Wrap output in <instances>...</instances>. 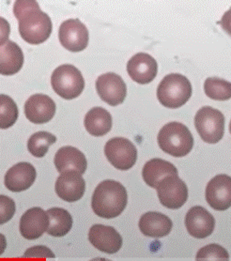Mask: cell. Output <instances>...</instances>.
<instances>
[{
	"label": "cell",
	"mask_w": 231,
	"mask_h": 261,
	"mask_svg": "<svg viewBox=\"0 0 231 261\" xmlns=\"http://www.w3.org/2000/svg\"><path fill=\"white\" fill-rule=\"evenodd\" d=\"M13 13L24 42L36 45L47 41L52 33V22L36 0H15Z\"/></svg>",
	"instance_id": "obj_1"
},
{
	"label": "cell",
	"mask_w": 231,
	"mask_h": 261,
	"mask_svg": "<svg viewBox=\"0 0 231 261\" xmlns=\"http://www.w3.org/2000/svg\"><path fill=\"white\" fill-rule=\"evenodd\" d=\"M127 199V191L122 184L107 179L96 187L91 199V208L99 217L112 219L123 213Z\"/></svg>",
	"instance_id": "obj_2"
},
{
	"label": "cell",
	"mask_w": 231,
	"mask_h": 261,
	"mask_svg": "<svg viewBox=\"0 0 231 261\" xmlns=\"http://www.w3.org/2000/svg\"><path fill=\"white\" fill-rule=\"evenodd\" d=\"M161 149L173 157H184L189 154L194 147V137L185 125L173 121L161 129L158 137Z\"/></svg>",
	"instance_id": "obj_3"
},
{
	"label": "cell",
	"mask_w": 231,
	"mask_h": 261,
	"mask_svg": "<svg viewBox=\"0 0 231 261\" xmlns=\"http://www.w3.org/2000/svg\"><path fill=\"white\" fill-rule=\"evenodd\" d=\"M192 96V85L188 78L179 73H170L161 81L157 98L161 105L170 109L184 106Z\"/></svg>",
	"instance_id": "obj_4"
},
{
	"label": "cell",
	"mask_w": 231,
	"mask_h": 261,
	"mask_svg": "<svg viewBox=\"0 0 231 261\" xmlns=\"http://www.w3.org/2000/svg\"><path fill=\"white\" fill-rule=\"evenodd\" d=\"M51 85L58 95L65 100H72L83 92L85 79L76 67L64 64L53 71Z\"/></svg>",
	"instance_id": "obj_5"
},
{
	"label": "cell",
	"mask_w": 231,
	"mask_h": 261,
	"mask_svg": "<svg viewBox=\"0 0 231 261\" xmlns=\"http://www.w3.org/2000/svg\"><path fill=\"white\" fill-rule=\"evenodd\" d=\"M195 126L204 142L216 144L224 137L225 117L215 108L202 107L196 114Z\"/></svg>",
	"instance_id": "obj_6"
},
{
	"label": "cell",
	"mask_w": 231,
	"mask_h": 261,
	"mask_svg": "<svg viewBox=\"0 0 231 261\" xmlns=\"http://www.w3.org/2000/svg\"><path fill=\"white\" fill-rule=\"evenodd\" d=\"M161 204L167 208H182L187 201L188 189L178 174L168 175L161 179L156 187Z\"/></svg>",
	"instance_id": "obj_7"
},
{
	"label": "cell",
	"mask_w": 231,
	"mask_h": 261,
	"mask_svg": "<svg viewBox=\"0 0 231 261\" xmlns=\"http://www.w3.org/2000/svg\"><path fill=\"white\" fill-rule=\"evenodd\" d=\"M107 160L119 170H129L137 163L136 146L124 137H114L105 146Z\"/></svg>",
	"instance_id": "obj_8"
},
{
	"label": "cell",
	"mask_w": 231,
	"mask_h": 261,
	"mask_svg": "<svg viewBox=\"0 0 231 261\" xmlns=\"http://www.w3.org/2000/svg\"><path fill=\"white\" fill-rule=\"evenodd\" d=\"M60 43L66 50L71 52H81L88 47L89 30L78 19L66 20L59 30Z\"/></svg>",
	"instance_id": "obj_9"
},
{
	"label": "cell",
	"mask_w": 231,
	"mask_h": 261,
	"mask_svg": "<svg viewBox=\"0 0 231 261\" xmlns=\"http://www.w3.org/2000/svg\"><path fill=\"white\" fill-rule=\"evenodd\" d=\"M96 90L101 100L111 107L121 105L127 94L123 79L115 72H107L100 75L96 81Z\"/></svg>",
	"instance_id": "obj_10"
},
{
	"label": "cell",
	"mask_w": 231,
	"mask_h": 261,
	"mask_svg": "<svg viewBox=\"0 0 231 261\" xmlns=\"http://www.w3.org/2000/svg\"><path fill=\"white\" fill-rule=\"evenodd\" d=\"M206 200L215 211L231 207V178L225 174L212 178L206 187Z\"/></svg>",
	"instance_id": "obj_11"
},
{
	"label": "cell",
	"mask_w": 231,
	"mask_h": 261,
	"mask_svg": "<svg viewBox=\"0 0 231 261\" xmlns=\"http://www.w3.org/2000/svg\"><path fill=\"white\" fill-rule=\"evenodd\" d=\"M55 190L58 196L64 201H78L85 194L86 182L81 173L70 170L60 173L56 181Z\"/></svg>",
	"instance_id": "obj_12"
},
{
	"label": "cell",
	"mask_w": 231,
	"mask_h": 261,
	"mask_svg": "<svg viewBox=\"0 0 231 261\" xmlns=\"http://www.w3.org/2000/svg\"><path fill=\"white\" fill-rule=\"evenodd\" d=\"M89 240L96 249L106 254H116L122 246V238L112 226L94 225L89 229Z\"/></svg>",
	"instance_id": "obj_13"
},
{
	"label": "cell",
	"mask_w": 231,
	"mask_h": 261,
	"mask_svg": "<svg viewBox=\"0 0 231 261\" xmlns=\"http://www.w3.org/2000/svg\"><path fill=\"white\" fill-rule=\"evenodd\" d=\"M56 114V103L49 96L35 94L24 103V115L30 122L35 124L47 123Z\"/></svg>",
	"instance_id": "obj_14"
},
{
	"label": "cell",
	"mask_w": 231,
	"mask_h": 261,
	"mask_svg": "<svg viewBox=\"0 0 231 261\" xmlns=\"http://www.w3.org/2000/svg\"><path fill=\"white\" fill-rule=\"evenodd\" d=\"M185 226L192 237L205 239L214 232L215 220L206 208L196 206L190 208L186 214Z\"/></svg>",
	"instance_id": "obj_15"
},
{
	"label": "cell",
	"mask_w": 231,
	"mask_h": 261,
	"mask_svg": "<svg viewBox=\"0 0 231 261\" xmlns=\"http://www.w3.org/2000/svg\"><path fill=\"white\" fill-rule=\"evenodd\" d=\"M127 71L130 77L137 83H150L157 75L158 65L154 58L147 53L135 55L127 63Z\"/></svg>",
	"instance_id": "obj_16"
},
{
	"label": "cell",
	"mask_w": 231,
	"mask_h": 261,
	"mask_svg": "<svg viewBox=\"0 0 231 261\" xmlns=\"http://www.w3.org/2000/svg\"><path fill=\"white\" fill-rule=\"evenodd\" d=\"M49 217L42 208L28 210L20 220V233L27 240H36L47 231Z\"/></svg>",
	"instance_id": "obj_17"
},
{
	"label": "cell",
	"mask_w": 231,
	"mask_h": 261,
	"mask_svg": "<svg viewBox=\"0 0 231 261\" xmlns=\"http://www.w3.org/2000/svg\"><path fill=\"white\" fill-rule=\"evenodd\" d=\"M35 167L30 163H18L11 167L5 175L4 184L8 190L20 193L28 190L35 181Z\"/></svg>",
	"instance_id": "obj_18"
},
{
	"label": "cell",
	"mask_w": 231,
	"mask_h": 261,
	"mask_svg": "<svg viewBox=\"0 0 231 261\" xmlns=\"http://www.w3.org/2000/svg\"><path fill=\"white\" fill-rule=\"evenodd\" d=\"M54 163L60 173L66 171H78L83 175L87 170V159L82 151L71 146L60 148L55 155Z\"/></svg>",
	"instance_id": "obj_19"
},
{
	"label": "cell",
	"mask_w": 231,
	"mask_h": 261,
	"mask_svg": "<svg viewBox=\"0 0 231 261\" xmlns=\"http://www.w3.org/2000/svg\"><path fill=\"white\" fill-rule=\"evenodd\" d=\"M138 226L145 236L150 238H163L171 231L172 221L165 214L157 212H148L143 214Z\"/></svg>",
	"instance_id": "obj_20"
},
{
	"label": "cell",
	"mask_w": 231,
	"mask_h": 261,
	"mask_svg": "<svg viewBox=\"0 0 231 261\" xmlns=\"http://www.w3.org/2000/svg\"><path fill=\"white\" fill-rule=\"evenodd\" d=\"M24 65V54L19 45L12 41L1 42L0 72L3 75L17 73Z\"/></svg>",
	"instance_id": "obj_21"
},
{
	"label": "cell",
	"mask_w": 231,
	"mask_h": 261,
	"mask_svg": "<svg viewBox=\"0 0 231 261\" xmlns=\"http://www.w3.org/2000/svg\"><path fill=\"white\" fill-rule=\"evenodd\" d=\"M84 125L93 137H102L108 134L112 128V117L102 107H93L86 115Z\"/></svg>",
	"instance_id": "obj_22"
},
{
	"label": "cell",
	"mask_w": 231,
	"mask_h": 261,
	"mask_svg": "<svg viewBox=\"0 0 231 261\" xmlns=\"http://www.w3.org/2000/svg\"><path fill=\"white\" fill-rule=\"evenodd\" d=\"M173 174H178L176 166L160 158H154L148 161L143 167V178L151 188H156L161 179Z\"/></svg>",
	"instance_id": "obj_23"
},
{
	"label": "cell",
	"mask_w": 231,
	"mask_h": 261,
	"mask_svg": "<svg viewBox=\"0 0 231 261\" xmlns=\"http://www.w3.org/2000/svg\"><path fill=\"white\" fill-rule=\"evenodd\" d=\"M49 217L47 233L53 237H64L72 227V217L64 208H52L46 211Z\"/></svg>",
	"instance_id": "obj_24"
},
{
	"label": "cell",
	"mask_w": 231,
	"mask_h": 261,
	"mask_svg": "<svg viewBox=\"0 0 231 261\" xmlns=\"http://www.w3.org/2000/svg\"><path fill=\"white\" fill-rule=\"evenodd\" d=\"M206 95L214 101H227L231 99V82L218 77H209L204 83Z\"/></svg>",
	"instance_id": "obj_25"
},
{
	"label": "cell",
	"mask_w": 231,
	"mask_h": 261,
	"mask_svg": "<svg viewBox=\"0 0 231 261\" xmlns=\"http://www.w3.org/2000/svg\"><path fill=\"white\" fill-rule=\"evenodd\" d=\"M57 141V137L48 132H38L32 135L28 142V149L30 154L37 158H42L47 153L49 147Z\"/></svg>",
	"instance_id": "obj_26"
},
{
	"label": "cell",
	"mask_w": 231,
	"mask_h": 261,
	"mask_svg": "<svg viewBox=\"0 0 231 261\" xmlns=\"http://www.w3.org/2000/svg\"><path fill=\"white\" fill-rule=\"evenodd\" d=\"M18 107L11 97L5 94L0 95V127L8 129L16 122Z\"/></svg>",
	"instance_id": "obj_27"
},
{
	"label": "cell",
	"mask_w": 231,
	"mask_h": 261,
	"mask_svg": "<svg viewBox=\"0 0 231 261\" xmlns=\"http://www.w3.org/2000/svg\"><path fill=\"white\" fill-rule=\"evenodd\" d=\"M196 259H221L228 260L229 255L227 251L218 244H209L197 252Z\"/></svg>",
	"instance_id": "obj_28"
},
{
	"label": "cell",
	"mask_w": 231,
	"mask_h": 261,
	"mask_svg": "<svg viewBox=\"0 0 231 261\" xmlns=\"http://www.w3.org/2000/svg\"><path fill=\"white\" fill-rule=\"evenodd\" d=\"M1 213H0V224L3 225L12 219L15 214V203L12 198L6 196H0Z\"/></svg>",
	"instance_id": "obj_29"
},
{
	"label": "cell",
	"mask_w": 231,
	"mask_h": 261,
	"mask_svg": "<svg viewBox=\"0 0 231 261\" xmlns=\"http://www.w3.org/2000/svg\"><path fill=\"white\" fill-rule=\"evenodd\" d=\"M24 257H29V258H55L56 255H54L53 252L51 250L45 247V246H36V247H32L30 249L27 250L24 253Z\"/></svg>",
	"instance_id": "obj_30"
},
{
	"label": "cell",
	"mask_w": 231,
	"mask_h": 261,
	"mask_svg": "<svg viewBox=\"0 0 231 261\" xmlns=\"http://www.w3.org/2000/svg\"><path fill=\"white\" fill-rule=\"evenodd\" d=\"M219 24L222 29L225 30L228 35L231 36V8L224 13Z\"/></svg>",
	"instance_id": "obj_31"
},
{
	"label": "cell",
	"mask_w": 231,
	"mask_h": 261,
	"mask_svg": "<svg viewBox=\"0 0 231 261\" xmlns=\"http://www.w3.org/2000/svg\"><path fill=\"white\" fill-rule=\"evenodd\" d=\"M229 132H230V134H231V120H230V123H229Z\"/></svg>",
	"instance_id": "obj_32"
}]
</instances>
